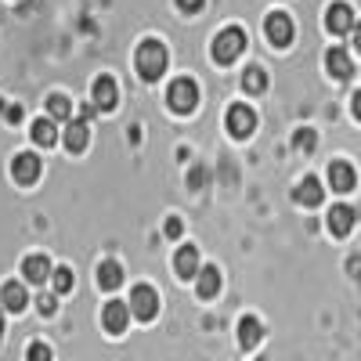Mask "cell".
<instances>
[{
  "label": "cell",
  "mask_w": 361,
  "mask_h": 361,
  "mask_svg": "<svg viewBox=\"0 0 361 361\" xmlns=\"http://www.w3.org/2000/svg\"><path fill=\"white\" fill-rule=\"evenodd\" d=\"M137 73H141V80H148V83H156V80L166 73V47H163L159 40H145V44L137 47Z\"/></svg>",
  "instance_id": "6da1fadb"
},
{
  "label": "cell",
  "mask_w": 361,
  "mask_h": 361,
  "mask_svg": "<svg viewBox=\"0 0 361 361\" xmlns=\"http://www.w3.org/2000/svg\"><path fill=\"white\" fill-rule=\"evenodd\" d=\"M246 44H250V40H246L243 29H238V25H228L224 33H217V37H214V47H209V51H214V62L231 66L235 58L246 51Z\"/></svg>",
  "instance_id": "7a4b0ae2"
},
{
  "label": "cell",
  "mask_w": 361,
  "mask_h": 361,
  "mask_svg": "<svg viewBox=\"0 0 361 361\" xmlns=\"http://www.w3.org/2000/svg\"><path fill=\"white\" fill-rule=\"evenodd\" d=\"M166 102H170V109H173L177 116L195 112V105H199V83H195V80H188V76L173 80V83H170V90H166Z\"/></svg>",
  "instance_id": "3957f363"
},
{
  "label": "cell",
  "mask_w": 361,
  "mask_h": 361,
  "mask_svg": "<svg viewBox=\"0 0 361 361\" xmlns=\"http://www.w3.org/2000/svg\"><path fill=\"white\" fill-rule=\"evenodd\" d=\"M130 311H134V318H141V322H152V318L159 314V293H156L152 286H137V289L130 293Z\"/></svg>",
  "instance_id": "277c9868"
},
{
  "label": "cell",
  "mask_w": 361,
  "mask_h": 361,
  "mask_svg": "<svg viewBox=\"0 0 361 361\" xmlns=\"http://www.w3.org/2000/svg\"><path fill=\"white\" fill-rule=\"evenodd\" d=\"M354 11H350V4H343V0H336V4H329L325 8V29L333 37H343V33H350L354 29Z\"/></svg>",
  "instance_id": "5b68a950"
},
{
  "label": "cell",
  "mask_w": 361,
  "mask_h": 361,
  "mask_svg": "<svg viewBox=\"0 0 361 361\" xmlns=\"http://www.w3.org/2000/svg\"><path fill=\"white\" fill-rule=\"evenodd\" d=\"M130 304H123V300H109L105 304V311H102V325H105V333H112V336H119L123 329L130 325Z\"/></svg>",
  "instance_id": "8992f818"
},
{
  "label": "cell",
  "mask_w": 361,
  "mask_h": 361,
  "mask_svg": "<svg viewBox=\"0 0 361 361\" xmlns=\"http://www.w3.org/2000/svg\"><path fill=\"white\" fill-rule=\"evenodd\" d=\"M253 127H257V112L250 109V105H231L228 109V130H231V137H250L253 134Z\"/></svg>",
  "instance_id": "52a82bcc"
},
{
  "label": "cell",
  "mask_w": 361,
  "mask_h": 361,
  "mask_svg": "<svg viewBox=\"0 0 361 361\" xmlns=\"http://www.w3.org/2000/svg\"><path fill=\"white\" fill-rule=\"evenodd\" d=\"M264 33H267V40L275 44V47H289V40H293V22H289V15L271 11V15L264 18Z\"/></svg>",
  "instance_id": "ba28073f"
},
{
  "label": "cell",
  "mask_w": 361,
  "mask_h": 361,
  "mask_svg": "<svg viewBox=\"0 0 361 361\" xmlns=\"http://www.w3.org/2000/svg\"><path fill=\"white\" fill-rule=\"evenodd\" d=\"M354 185H357V173H354V166L347 159H333V163H329V188L347 195V192H354Z\"/></svg>",
  "instance_id": "9c48e42d"
},
{
  "label": "cell",
  "mask_w": 361,
  "mask_h": 361,
  "mask_svg": "<svg viewBox=\"0 0 361 361\" xmlns=\"http://www.w3.org/2000/svg\"><path fill=\"white\" fill-rule=\"evenodd\" d=\"M11 177L18 180V185H33V180L40 177V159L33 152H22L11 159Z\"/></svg>",
  "instance_id": "30bf717a"
},
{
  "label": "cell",
  "mask_w": 361,
  "mask_h": 361,
  "mask_svg": "<svg viewBox=\"0 0 361 361\" xmlns=\"http://www.w3.org/2000/svg\"><path fill=\"white\" fill-rule=\"evenodd\" d=\"M357 224V214H354V206H333L329 209V231H333L336 238H347Z\"/></svg>",
  "instance_id": "8fae6325"
},
{
  "label": "cell",
  "mask_w": 361,
  "mask_h": 361,
  "mask_svg": "<svg viewBox=\"0 0 361 361\" xmlns=\"http://www.w3.org/2000/svg\"><path fill=\"white\" fill-rule=\"evenodd\" d=\"M22 275H25V282L44 286V282L54 275V267H51V260H47L44 253H33V257H25V260H22Z\"/></svg>",
  "instance_id": "7c38bea8"
},
{
  "label": "cell",
  "mask_w": 361,
  "mask_h": 361,
  "mask_svg": "<svg viewBox=\"0 0 361 361\" xmlns=\"http://www.w3.org/2000/svg\"><path fill=\"white\" fill-rule=\"evenodd\" d=\"M325 69H329V76H333V80H350V76H354L350 54H347L343 47H329V54H325Z\"/></svg>",
  "instance_id": "4fadbf2b"
},
{
  "label": "cell",
  "mask_w": 361,
  "mask_h": 361,
  "mask_svg": "<svg viewBox=\"0 0 361 361\" xmlns=\"http://www.w3.org/2000/svg\"><path fill=\"white\" fill-rule=\"evenodd\" d=\"M116 102H119L116 80H112V76H98V80H94V105H98L102 112H112Z\"/></svg>",
  "instance_id": "5bb4252c"
},
{
  "label": "cell",
  "mask_w": 361,
  "mask_h": 361,
  "mask_svg": "<svg viewBox=\"0 0 361 361\" xmlns=\"http://www.w3.org/2000/svg\"><path fill=\"white\" fill-rule=\"evenodd\" d=\"M293 199H296L300 206H318V202L325 199V188H322V180H318V177H304V180H300V185H296Z\"/></svg>",
  "instance_id": "9a60e30c"
},
{
  "label": "cell",
  "mask_w": 361,
  "mask_h": 361,
  "mask_svg": "<svg viewBox=\"0 0 361 361\" xmlns=\"http://www.w3.org/2000/svg\"><path fill=\"white\" fill-rule=\"evenodd\" d=\"M173 267L180 279H195L199 275V250L195 246H180L177 257H173Z\"/></svg>",
  "instance_id": "2e32d148"
},
{
  "label": "cell",
  "mask_w": 361,
  "mask_h": 361,
  "mask_svg": "<svg viewBox=\"0 0 361 361\" xmlns=\"http://www.w3.org/2000/svg\"><path fill=\"white\" fill-rule=\"evenodd\" d=\"M195 289H199V296H202V300L217 296V293H221V271H217V267H199V275H195Z\"/></svg>",
  "instance_id": "e0dca14e"
},
{
  "label": "cell",
  "mask_w": 361,
  "mask_h": 361,
  "mask_svg": "<svg viewBox=\"0 0 361 361\" xmlns=\"http://www.w3.org/2000/svg\"><path fill=\"white\" fill-rule=\"evenodd\" d=\"M62 141H66L69 152H83V148H87V119H69Z\"/></svg>",
  "instance_id": "ac0fdd59"
},
{
  "label": "cell",
  "mask_w": 361,
  "mask_h": 361,
  "mask_svg": "<svg viewBox=\"0 0 361 361\" xmlns=\"http://www.w3.org/2000/svg\"><path fill=\"white\" fill-rule=\"evenodd\" d=\"M29 134H33V141H37V145L51 148V145L58 141V119H54V116H47V119L40 116L37 123H33V130H29Z\"/></svg>",
  "instance_id": "d6986e66"
},
{
  "label": "cell",
  "mask_w": 361,
  "mask_h": 361,
  "mask_svg": "<svg viewBox=\"0 0 361 361\" xmlns=\"http://www.w3.org/2000/svg\"><path fill=\"white\" fill-rule=\"evenodd\" d=\"M260 340H264V325L257 318H243V322H238V343H243L246 350H253Z\"/></svg>",
  "instance_id": "ffe728a7"
},
{
  "label": "cell",
  "mask_w": 361,
  "mask_h": 361,
  "mask_svg": "<svg viewBox=\"0 0 361 361\" xmlns=\"http://www.w3.org/2000/svg\"><path fill=\"white\" fill-rule=\"evenodd\" d=\"M0 300H4V307H8V311H15V314L29 304V300H25V286H22V282H4V289H0Z\"/></svg>",
  "instance_id": "44dd1931"
},
{
  "label": "cell",
  "mask_w": 361,
  "mask_h": 361,
  "mask_svg": "<svg viewBox=\"0 0 361 361\" xmlns=\"http://www.w3.org/2000/svg\"><path fill=\"white\" fill-rule=\"evenodd\" d=\"M98 286L102 289H119V286H123V267H119L116 260H105L98 267Z\"/></svg>",
  "instance_id": "7402d4cb"
},
{
  "label": "cell",
  "mask_w": 361,
  "mask_h": 361,
  "mask_svg": "<svg viewBox=\"0 0 361 361\" xmlns=\"http://www.w3.org/2000/svg\"><path fill=\"white\" fill-rule=\"evenodd\" d=\"M243 87H246V94H260V90L267 87V73H264L260 66H250V69L243 73Z\"/></svg>",
  "instance_id": "603a6c76"
},
{
  "label": "cell",
  "mask_w": 361,
  "mask_h": 361,
  "mask_svg": "<svg viewBox=\"0 0 361 361\" xmlns=\"http://www.w3.org/2000/svg\"><path fill=\"white\" fill-rule=\"evenodd\" d=\"M47 112L58 119V123H62V119H73V102L66 94H51L47 98Z\"/></svg>",
  "instance_id": "cb8c5ba5"
},
{
  "label": "cell",
  "mask_w": 361,
  "mask_h": 361,
  "mask_svg": "<svg viewBox=\"0 0 361 361\" xmlns=\"http://www.w3.org/2000/svg\"><path fill=\"white\" fill-rule=\"evenodd\" d=\"M51 286H54V293H69V289H73V271H69V267H54Z\"/></svg>",
  "instance_id": "d4e9b609"
},
{
  "label": "cell",
  "mask_w": 361,
  "mask_h": 361,
  "mask_svg": "<svg viewBox=\"0 0 361 361\" xmlns=\"http://www.w3.org/2000/svg\"><path fill=\"white\" fill-rule=\"evenodd\" d=\"M54 307H58V300H54L51 293H40V296H37V311H40V314H54Z\"/></svg>",
  "instance_id": "484cf974"
},
{
  "label": "cell",
  "mask_w": 361,
  "mask_h": 361,
  "mask_svg": "<svg viewBox=\"0 0 361 361\" xmlns=\"http://www.w3.org/2000/svg\"><path fill=\"white\" fill-rule=\"evenodd\" d=\"M293 145L300 148V152H311V148H314V130H300Z\"/></svg>",
  "instance_id": "4316f807"
},
{
  "label": "cell",
  "mask_w": 361,
  "mask_h": 361,
  "mask_svg": "<svg viewBox=\"0 0 361 361\" xmlns=\"http://www.w3.org/2000/svg\"><path fill=\"white\" fill-rule=\"evenodd\" d=\"M0 112H4V119H8V123H22V109H18V105H4Z\"/></svg>",
  "instance_id": "83f0119b"
},
{
  "label": "cell",
  "mask_w": 361,
  "mask_h": 361,
  "mask_svg": "<svg viewBox=\"0 0 361 361\" xmlns=\"http://www.w3.org/2000/svg\"><path fill=\"white\" fill-rule=\"evenodd\" d=\"M180 231H185V224H180L177 217H170L166 221V238H180Z\"/></svg>",
  "instance_id": "f1b7e54d"
},
{
  "label": "cell",
  "mask_w": 361,
  "mask_h": 361,
  "mask_svg": "<svg viewBox=\"0 0 361 361\" xmlns=\"http://www.w3.org/2000/svg\"><path fill=\"white\" fill-rule=\"evenodd\" d=\"M177 8L185 11V15H195V11L202 8V0H177Z\"/></svg>",
  "instance_id": "f546056e"
},
{
  "label": "cell",
  "mask_w": 361,
  "mask_h": 361,
  "mask_svg": "<svg viewBox=\"0 0 361 361\" xmlns=\"http://www.w3.org/2000/svg\"><path fill=\"white\" fill-rule=\"evenodd\" d=\"M25 354H29V357H51V347H47V343H33Z\"/></svg>",
  "instance_id": "4dcf8cb0"
},
{
  "label": "cell",
  "mask_w": 361,
  "mask_h": 361,
  "mask_svg": "<svg viewBox=\"0 0 361 361\" xmlns=\"http://www.w3.org/2000/svg\"><path fill=\"white\" fill-rule=\"evenodd\" d=\"M350 40H354V51H361V22H354V29H350Z\"/></svg>",
  "instance_id": "1f68e13d"
},
{
  "label": "cell",
  "mask_w": 361,
  "mask_h": 361,
  "mask_svg": "<svg viewBox=\"0 0 361 361\" xmlns=\"http://www.w3.org/2000/svg\"><path fill=\"white\" fill-rule=\"evenodd\" d=\"M350 112H354V119H361V90L350 98Z\"/></svg>",
  "instance_id": "d6a6232c"
},
{
  "label": "cell",
  "mask_w": 361,
  "mask_h": 361,
  "mask_svg": "<svg viewBox=\"0 0 361 361\" xmlns=\"http://www.w3.org/2000/svg\"><path fill=\"white\" fill-rule=\"evenodd\" d=\"M0 336H4V300H0Z\"/></svg>",
  "instance_id": "836d02e7"
}]
</instances>
